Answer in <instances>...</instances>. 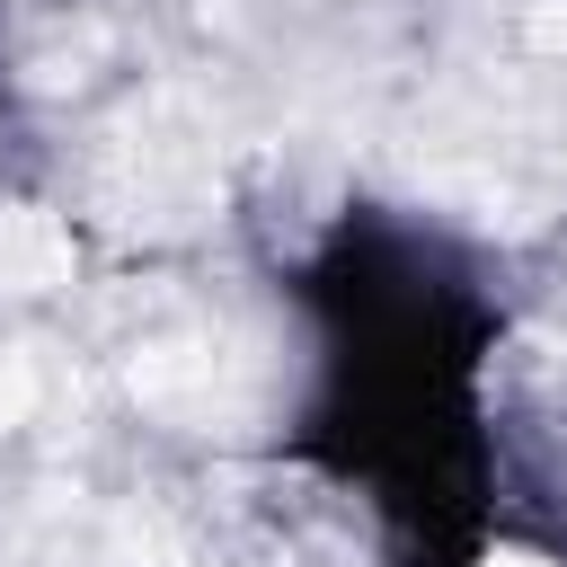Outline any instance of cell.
<instances>
[{"instance_id": "1", "label": "cell", "mask_w": 567, "mask_h": 567, "mask_svg": "<svg viewBox=\"0 0 567 567\" xmlns=\"http://www.w3.org/2000/svg\"><path fill=\"white\" fill-rule=\"evenodd\" d=\"M71 266L80 248L44 204H0V292H62Z\"/></svg>"}, {"instance_id": "4", "label": "cell", "mask_w": 567, "mask_h": 567, "mask_svg": "<svg viewBox=\"0 0 567 567\" xmlns=\"http://www.w3.org/2000/svg\"><path fill=\"white\" fill-rule=\"evenodd\" d=\"M478 567H549V558H540V549H487Z\"/></svg>"}, {"instance_id": "2", "label": "cell", "mask_w": 567, "mask_h": 567, "mask_svg": "<svg viewBox=\"0 0 567 567\" xmlns=\"http://www.w3.org/2000/svg\"><path fill=\"white\" fill-rule=\"evenodd\" d=\"M133 399H151L159 416H213V399H221L213 346H159V354H133Z\"/></svg>"}, {"instance_id": "3", "label": "cell", "mask_w": 567, "mask_h": 567, "mask_svg": "<svg viewBox=\"0 0 567 567\" xmlns=\"http://www.w3.org/2000/svg\"><path fill=\"white\" fill-rule=\"evenodd\" d=\"M27 408H35V372H27L18 354H0V434L27 425Z\"/></svg>"}]
</instances>
